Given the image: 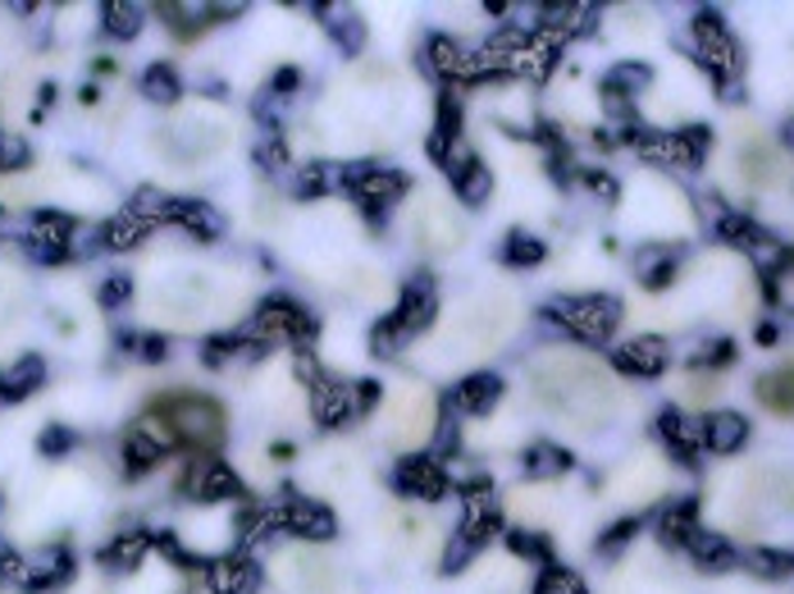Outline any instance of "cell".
I'll return each instance as SVG.
<instances>
[{
    "instance_id": "6da1fadb",
    "label": "cell",
    "mask_w": 794,
    "mask_h": 594,
    "mask_svg": "<svg viewBox=\"0 0 794 594\" xmlns=\"http://www.w3.org/2000/svg\"><path fill=\"white\" fill-rule=\"evenodd\" d=\"M146 426H156L165 434V443L187 453H219L224 434H229V417H224V402L206 398V393H161L146 407Z\"/></svg>"
},
{
    "instance_id": "7a4b0ae2",
    "label": "cell",
    "mask_w": 794,
    "mask_h": 594,
    "mask_svg": "<svg viewBox=\"0 0 794 594\" xmlns=\"http://www.w3.org/2000/svg\"><path fill=\"white\" fill-rule=\"evenodd\" d=\"M434 316H439V288H434V279H430V275L406 279V288H402V297H398V307H393L380 325H374V334H370L374 357H393V352H402L406 339H415V334H425V329L434 325Z\"/></svg>"
},
{
    "instance_id": "3957f363",
    "label": "cell",
    "mask_w": 794,
    "mask_h": 594,
    "mask_svg": "<svg viewBox=\"0 0 794 594\" xmlns=\"http://www.w3.org/2000/svg\"><path fill=\"white\" fill-rule=\"evenodd\" d=\"M544 320L566 329L571 339L585 344H608L612 329L621 325V303L608 293H585V297H553L544 307Z\"/></svg>"
},
{
    "instance_id": "277c9868",
    "label": "cell",
    "mask_w": 794,
    "mask_h": 594,
    "mask_svg": "<svg viewBox=\"0 0 794 594\" xmlns=\"http://www.w3.org/2000/svg\"><path fill=\"white\" fill-rule=\"evenodd\" d=\"M498 508L494 494H488V480H466V516L457 522V535H452L447 553H443V572H462L475 553L498 535Z\"/></svg>"
},
{
    "instance_id": "5b68a950",
    "label": "cell",
    "mask_w": 794,
    "mask_h": 594,
    "mask_svg": "<svg viewBox=\"0 0 794 594\" xmlns=\"http://www.w3.org/2000/svg\"><path fill=\"white\" fill-rule=\"evenodd\" d=\"M316 316L297 303V297H270L256 316H251V325H247V334L251 339H260V344H297V348H307L311 339H316Z\"/></svg>"
},
{
    "instance_id": "8992f818",
    "label": "cell",
    "mask_w": 794,
    "mask_h": 594,
    "mask_svg": "<svg viewBox=\"0 0 794 594\" xmlns=\"http://www.w3.org/2000/svg\"><path fill=\"white\" fill-rule=\"evenodd\" d=\"M178 494L193 503H229L243 494V480L219 453H193L178 475Z\"/></svg>"
},
{
    "instance_id": "52a82bcc",
    "label": "cell",
    "mask_w": 794,
    "mask_h": 594,
    "mask_svg": "<svg viewBox=\"0 0 794 594\" xmlns=\"http://www.w3.org/2000/svg\"><path fill=\"white\" fill-rule=\"evenodd\" d=\"M690 32H694V51H699V60L722 79V88H726V79L740 69V47H735V37H731V28H726V19L722 14H712V10H703V14H694V23H690Z\"/></svg>"
},
{
    "instance_id": "ba28073f",
    "label": "cell",
    "mask_w": 794,
    "mask_h": 594,
    "mask_svg": "<svg viewBox=\"0 0 794 594\" xmlns=\"http://www.w3.org/2000/svg\"><path fill=\"white\" fill-rule=\"evenodd\" d=\"M275 512H279V531H288L297 540H333L338 535V516L324 503L307 499V494L283 490L275 499Z\"/></svg>"
},
{
    "instance_id": "9c48e42d",
    "label": "cell",
    "mask_w": 794,
    "mask_h": 594,
    "mask_svg": "<svg viewBox=\"0 0 794 594\" xmlns=\"http://www.w3.org/2000/svg\"><path fill=\"white\" fill-rule=\"evenodd\" d=\"M343 183H348V193L357 197V206L370 211V215H380L384 206H393L411 188V178L402 170H380V165H352L343 174Z\"/></svg>"
},
{
    "instance_id": "30bf717a",
    "label": "cell",
    "mask_w": 794,
    "mask_h": 594,
    "mask_svg": "<svg viewBox=\"0 0 794 594\" xmlns=\"http://www.w3.org/2000/svg\"><path fill=\"white\" fill-rule=\"evenodd\" d=\"M393 485H398L402 494H411V499L439 503V499H447V490H452V475H447L443 458H434V453H411V458L398 462Z\"/></svg>"
},
{
    "instance_id": "8fae6325",
    "label": "cell",
    "mask_w": 794,
    "mask_h": 594,
    "mask_svg": "<svg viewBox=\"0 0 794 594\" xmlns=\"http://www.w3.org/2000/svg\"><path fill=\"white\" fill-rule=\"evenodd\" d=\"M425 55L430 64L443 73V79H457V83H484V79H494L488 73V64L480 60V51H466L462 42H452V37L434 32L430 42H425Z\"/></svg>"
},
{
    "instance_id": "7c38bea8",
    "label": "cell",
    "mask_w": 794,
    "mask_h": 594,
    "mask_svg": "<svg viewBox=\"0 0 794 594\" xmlns=\"http://www.w3.org/2000/svg\"><path fill=\"white\" fill-rule=\"evenodd\" d=\"M73 219L60 215V211H37L32 215V225H28V252L37 256V262H64V256L73 252Z\"/></svg>"
},
{
    "instance_id": "4fadbf2b",
    "label": "cell",
    "mask_w": 794,
    "mask_h": 594,
    "mask_svg": "<svg viewBox=\"0 0 794 594\" xmlns=\"http://www.w3.org/2000/svg\"><path fill=\"white\" fill-rule=\"evenodd\" d=\"M311 417H316L320 430L348 426V421L357 417V393H352V385L329 380V376L316 380V385H311Z\"/></svg>"
},
{
    "instance_id": "5bb4252c",
    "label": "cell",
    "mask_w": 794,
    "mask_h": 594,
    "mask_svg": "<svg viewBox=\"0 0 794 594\" xmlns=\"http://www.w3.org/2000/svg\"><path fill=\"white\" fill-rule=\"evenodd\" d=\"M73 576V553L64 544H51L42 553H32V559H23L19 567V585L32 590V594H42V590H55Z\"/></svg>"
},
{
    "instance_id": "9a60e30c",
    "label": "cell",
    "mask_w": 794,
    "mask_h": 594,
    "mask_svg": "<svg viewBox=\"0 0 794 594\" xmlns=\"http://www.w3.org/2000/svg\"><path fill=\"white\" fill-rule=\"evenodd\" d=\"M443 170L452 174V188H457V197L471 202V206H484L488 193H494V174H488V165H484L475 152H466V146H462V152L452 156Z\"/></svg>"
},
{
    "instance_id": "2e32d148",
    "label": "cell",
    "mask_w": 794,
    "mask_h": 594,
    "mask_svg": "<svg viewBox=\"0 0 794 594\" xmlns=\"http://www.w3.org/2000/svg\"><path fill=\"white\" fill-rule=\"evenodd\" d=\"M498 398H503V380L488 376V370H480V376H466L457 389H452L447 407L457 417H484V412H494Z\"/></svg>"
},
{
    "instance_id": "e0dca14e",
    "label": "cell",
    "mask_w": 794,
    "mask_h": 594,
    "mask_svg": "<svg viewBox=\"0 0 794 594\" xmlns=\"http://www.w3.org/2000/svg\"><path fill=\"white\" fill-rule=\"evenodd\" d=\"M612 361H617V370H626V376H658V370L671 361V348H667V339L639 334V339H630L612 352Z\"/></svg>"
},
{
    "instance_id": "ac0fdd59",
    "label": "cell",
    "mask_w": 794,
    "mask_h": 594,
    "mask_svg": "<svg viewBox=\"0 0 794 594\" xmlns=\"http://www.w3.org/2000/svg\"><path fill=\"white\" fill-rule=\"evenodd\" d=\"M165 225H183L187 234L202 238V243H215V238L224 234L219 211L206 206V202H197V197H174L169 211H165Z\"/></svg>"
},
{
    "instance_id": "d6986e66",
    "label": "cell",
    "mask_w": 794,
    "mask_h": 594,
    "mask_svg": "<svg viewBox=\"0 0 794 594\" xmlns=\"http://www.w3.org/2000/svg\"><path fill=\"white\" fill-rule=\"evenodd\" d=\"M165 453H169V443H165V434L156 430V426H133L128 434H124V471L128 475H142V471H151V467H161L165 462Z\"/></svg>"
},
{
    "instance_id": "ffe728a7",
    "label": "cell",
    "mask_w": 794,
    "mask_h": 594,
    "mask_svg": "<svg viewBox=\"0 0 794 594\" xmlns=\"http://www.w3.org/2000/svg\"><path fill=\"white\" fill-rule=\"evenodd\" d=\"M753 398H759L772 417L794 421V366H781V370H772V376H759Z\"/></svg>"
},
{
    "instance_id": "44dd1931",
    "label": "cell",
    "mask_w": 794,
    "mask_h": 594,
    "mask_svg": "<svg viewBox=\"0 0 794 594\" xmlns=\"http://www.w3.org/2000/svg\"><path fill=\"white\" fill-rule=\"evenodd\" d=\"M42 380H47V361L42 357H19L10 370H0V402H19V398H28L32 389H42Z\"/></svg>"
},
{
    "instance_id": "7402d4cb",
    "label": "cell",
    "mask_w": 794,
    "mask_h": 594,
    "mask_svg": "<svg viewBox=\"0 0 794 594\" xmlns=\"http://www.w3.org/2000/svg\"><path fill=\"white\" fill-rule=\"evenodd\" d=\"M151 540L146 531H124L120 540H110L105 549H101V567H110V572H133V567H142V559L151 553Z\"/></svg>"
},
{
    "instance_id": "603a6c76",
    "label": "cell",
    "mask_w": 794,
    "mask_h": 594,
    "mask_svg": "<svg viewBox=\"0 0 794 594\" xmlns=\"http://www.w3.org/2000/svg\"><path fill=\"white\" fill-rule=\"evenodd\" d=\"M749 439V421L740 412H712L703 426V443L712 453H740Z\"/></svg>"
},
{
    "instance_id": "cb8c5ba5",
    "label": "cell",
    "mask_w": 794,
    "mask_h": 594,
    "mask_svg": "<svg viewBox=\"0 0 794 594\" xmlns=\"http://www.w3.org/2000/svg\"><path fill=\"white\" fill-rule=\"evenodd\" d=\"M206 581L215 594H247L256 585V567L247 559H219V563H206Z\"/></svg>"
},
{
    "instance_id": "d4e9b609",
    "label": "cell",
    "mask_w": 794,
    "mask_h": 594,
    "mask_svg": "<svg viewBox=\"0 0 794 594\" xmlns=\"http://www.w3.org/2000/svg\"><path fill=\"white\" fill-rule=\"evenodd\" d=\"M676 266H680V256L667 252V247H645L639 252V262H635V275L645 288H667L676 279Z\"/></svg>"
},
{
    "instance_id": "484cf974",
    "label": "cell",
    "mask_w": 794,
    "mask_h": 594,
    "mask_svg": "<svg viewBox=\"0 0 794 594\" xmlns=\"http://www.w3.org/2000/svg\"><path fill=\"white\" fill-rule=\"evenodd\" d=\"M101 23H105L110 37L133 42V37L142 32V23H146V14H142V6H133V0H105V6H101Z\"/></svg>"
},
{
    "instance_id": "4316f807",
    "label": "cell",
    "mask_w": 794,
    "mask_h": 594,
    "mask_svg": "<svg viewBox=\"0 0 794 594\" xmlns=\"http://www.w3.org/2000/svg\"><path fill=\"white\" fill-rule=\"evenodd\" d=\"M146 229H151V225L128 206V211H120V215L101 229V243H105V247H115V252H128V247H137V243L146 238Z\"/></svg>"
},
{
    "instance_id": "83f0119b",
    "label": "cell",
    "mask_w": 794,
    "mask_h": 594,
    "mask_svg": "<svg viewBox=\"0 0 794 594\" xmlns=\"http://www.w3.org/2000/svg\"><path fill=\"white\" fill-rule=\"evenodd\" d=\"M685 549L694 553V559H699L703 567H735V549H731V544H726L722 535L703 531V526H694V531H690Z\"/></svg>"
},
{
    "instance_id": "f1b7e54d",
    "label": "cell",
    "mask_w": 794,
    "mask_h": 594,
    "mask_svg": "<svg viewBox=\"0 0 794 594\" xmlns=\"http://www.w3.org/2000/svg\"><path fill=\"white\" fill-rule=\"evenodd\" d=\"M658 430H662V434L671 439V449H676L680 458H694V449H699V443H703V430H699V426H694L690 417L671 412V407H667V412L658 417Z\"/></svg>"
},
{
    "instance_id": "f546056e",
    "label": "cell",
    "mask_w": 794,
    "mask_h": 594,
    "mask_svg": "<svg viewBox=\"0 0 794 594\" xmlns=\"http://www.w3.org/2000/svg\"><path fill=\"white\" fill-rule=\"evenodd\" d=\"M178 92H183V79H178L174 64H151V69L142 73V96H146V101L169 105V101H178Z\"/></svg>"
},
{
    "instance_id": "4dcf8cb0",
    "label": "cell",
    "mask_w": 794,
    "mask_h": 594,
    "mask_svg": "<svg viewBox=\"0 0 794 594\" xmlns=\"http://www.w3.org/2000/svg\"><path fill=\"white\" fill-rule=\"evenodd\" d=\"M694 526H699V522H694V499L676 503V508H667V512L658 516V535H662L667 544H680V549H685V540H690Z\"/></svg>"
},
{
    "instance_id": "1f68e13d",
    "label": "cell",
    "mask_w": 794,
    "mask_h": 594,
    "mask_svg": "<svg viewBox=\"0 0 794 594\" xmlns=\"http://www.w3.org/2000/svg\"><path fill=\"white\" fill-rule=\"evenodd\" d=\"M525 471L529 475H561V471H571V453L557 449V443H529L525 449Z\"/></svg>"
},
{
    "instance_id": "d6a6232c",
    "label": "cell",
    "mask_w": 794,
    "mask_h": 594,
    "mask_svg": "<svg viewBox=\"0 0 794 594\" xmlns=\"http://www.w3.org/2000/svg\"><path fill=\"white\" fill-rule=\"evenodd\" d=\"M544 256H548V247H544L535 234H525V229H512L507 243H503V262H507V266H520V270H525V266H539Z\"/></svg>"
},
{
    "instance_id": "836d02e7",
    "label": "cell",
    "mask_w": 794,
    "mask_h": 594,
    "mask_svg": "<svg viewBox=\"0 0 794 594\" xmlns=\"http://www.w3.org/2000/svg\"><path fill=\"white\" fill-rule=\"evenodd\" d=\"M749 572H759L767 581H790L794 576V553H785V549H753L749 553Z\"/></svg>"
},
{
    "instance_id": "e575fe53",
    "label": "cell",
    "mask_w": 794,
    "mask_h": 594,
    "mask_svg": "<svg viewBox=\"0 0 794 594\" xmlns=\"http://www.w3.org/2000/svg\"><path fill=\"white\" fill-rule=\"evenodd\" d=\"M535 594H589V585L580 581V572L548 563V567L539 572V581H535Z\"/></svg>"
},
{
    "instance_id": "d590c367",
    "label": "cell",
    "mask_w": 794,
    "mask_h": 594,
    "mask_svg": "<svg viewBox=\"0 0 794 594\" xmlns=\"http://www.w3.org/2000/svg\"><path fill=\"white\" fill-rule=\"evenodd\" d=\"M507 549L520 553V559H535V563H553V544L548 535H529V531H507Z\"/></svg>"
},
{
    "instance_id": "8d00e7d4",
    "label": "cell",
    "mask_w": 794,
    "mask_h": 594,
    "mask_svg": "<svg viewBox=\"0 0 794 594\" xmlns=\"http://www.w3.org/2000/svg\"><path fill=\"white\" fill-rule=\"evenodd\" d=\"M735 361V344L731 339H712L699 357H694V366H703V370H716V366H731Z\"/></svg>"
},
{
    "instance_id": "74e56055",
    "label": "cell",
    "mask_w": 794,
    "mask_h": 594,
    "mask_svg": "<svg viewBox=\"0 0 794 594\" xmlns=\"http://www.w3.org/2000/svg\"><path fill=\"white\" fill-rule=\"evenodd\" d=\"M96 297H101V307H124L128 297H133V279H128V275H110Z\"/></svg>"
},
{
    "instance_id": "f35d334b",
    "label": "cell",
    "mask_w": 794,
    "mask_h": 594,
    "mask_svg": "<svg viewBox=\"0 0 794 594\" xmlns=\"http://www.w3.org/2000/svg\"><path fill=\"white\" fill-rule=\"evenodd\" d=\"M324 188H329V174H324V165H307V170H301V178H297V193H301V202L320 197Z\"/></svg>"
},
{
    "instance_id": "ab89813d",
    "label": "cell",
    "mask_w": 794,
    "mask_h": 594,
    "mask_svg": "<svg viewBox=\"0 0 794 594\" xmlns=\"http://www.w3.org/2000/svg\"><path fill=\"white\" fill-rule=\"evenodd\" d=\"M256 156H260V170L279 174V170H283V161H288V146L279 142V133H270V137L260 142V152H256Z\"/></svg>"
},
{
    "instance_id": "60d3db41",
    "label": "cell",
    "mask_w": 794,
    "mask_h": 594,
    "mask_svg": "<svg viewBox=\"0 0 794 594\" xmlns=\"http://www.w3.org/2000/svg\"><path fill=\"white\" fill-rule=\"evenodd\" d=\"M28 161V146L19 137H0V170H19Z\"/></svg>"
},
{
    "instance_id": "b9f144b4",
    "label": "cell",
    "mask_w": 794,
    "mask_h": 594,
    "mask_svg": "<svg viewBox=\"0 0 794 594\" xmlns=\"http://www.w3.org/2000/svg\"><path fill=\"white\" fill-rule=\"evenodd\" d=\"M635 531H639L635 522H617V526H612L608 535H602V540H598V553H612V549H626Z\"/></svg>"
},
{
    "instance_id": "7bdbcfd3",
    "label": "cell",
    "mask_w": 794,
    "mask_h": 594,
    "mask_svg": "<svg viewBox=\"0 0 794 594\" xmlns=\"http://www.w3.org/2000/svg\"><path fill=\"white\" fill-rule=\"evenodd\" d=\"M64 449H73V434H69L64 426H51V430L42 434V453H47V458H60Z\"/></svg>"
},
{
    "instance_id": "ee69618b",
    "label": "cell",
    "mask_w": 794,
    "mask_h": 594,
    "mask_svg": "<svg viewBox=\"0 0 794 594\" xmlns=\"http://www.w3.org/2000/svg\"><path fill=\"white\" fill-rule=\"evenodd\" d=\"M352 393H357V417H365L374 402H380V385L374 380H361V385H352Z\"/></svg>"
},
{
    "instance_id": "f6af8a7d",
    "label": "cell",
    "mask_w": 794,
    "mask_h": 594,
    "mask_svg": "<svg viewBox=\"0 0 794 594\" xmlns=\"http://www.w3.org/2000/svg\"><path fill=\"white\" fill-rule=\"evenodd\" d=\"M133 348H137L146 361H161V357H165V339H161V334H146V339H133Z\"/></svg>"
},
{
    "instance_id": "bcb514c9",
    "label": "cell",
    "mask_w": 794,
    "mask_h": 594,
    "mask_svg": "<svg viewBox=\"0 0 794 594\" xmlns=\"http://www.w3.org/2000/svg\"><path fill=\"white\" fill-rule=\"evenodd\" d=\"M297 88H301V69H279V73H275V92H279V96H292Z\"/></svg>"
},
{
    "instance_id": "7dc6e473",
    "label": "cell",
    "mask_w": 794,
    "mask_h": 594,
    "mask_svg": "<svg viewBox=\"0 0 794 594\" xmlns=\"http://www.w3.org/2000/svg\"><path fill=\"white\" fill-rule=\"evenodd\" d=\"M759 344H763V348H772V344H776V325H772V320H767V325H759Z\"/></svg>"
},
{
    "instance_id": "c3c4849f",
    "label": "cell",
    "mask_w": 794,
    "mask_h": 594,
    "mask_svg": "<svg viewBox=\"0 0 794 594\" xmlns=\"http://www.w3.org/2000/svg\"><path fill=\"white\" fill-rule=\"evenodd\" d=\"M270 458H275V462H292V443H275Z\"/></svg>"
}]
</instances>
